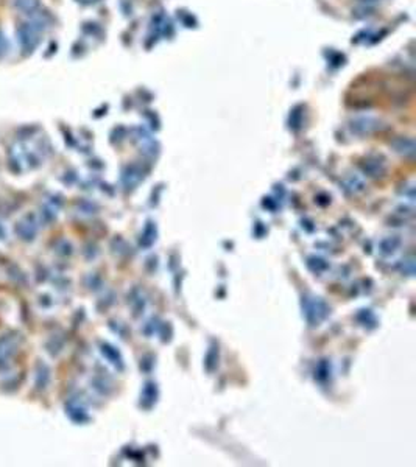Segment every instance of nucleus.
<instances>
[{
    "instance_id": "obj_1",
    "label": "nucleus",
    "mask_w": 416,
    "mask_h": 467,
    "mask_svg": "<svg viewBox=\"0 0 416 467\" xmlns=\"http://www.w3.org/2000/svg\"><path fill=\"white\" fill-rule=\"evenodd\" d=\"M39 33L41 31L30 21L17 27V39H19V44L24 52L30 53L34 50L36 45L39 44Z\"/></svg>"
},
{
    "instance_id": "obj_2",
    "label": "nucleus",
    "mask_w": 416,
    "mask_h": 467,
    "mask_svg": "<svg viewBox=\"0 0 416 467\" xmlns=\"http://www.w3.org/2000/svg\"><path fill=\"white\" fill-rule=\"evenodd\" d=\"M11 3L17 11L27 16H31L39 8V0H11Z\"/></svg>"
},
{
    "instance_id": "obj_3",
    "label": "nucleus",
    "mask_w": 416,
    "mask_h": 467,
    "mask_svg": "<svg viewBox=\"0 0 416 467\" xmlns=\"http://www.w3.org/2000/svg\"><path fill=\"white\" fill-rule=\"evenodd\" d=\"M6 49V42H5V38L0 33V53H3V50Z\"/></svg>"
}]
</instances>
